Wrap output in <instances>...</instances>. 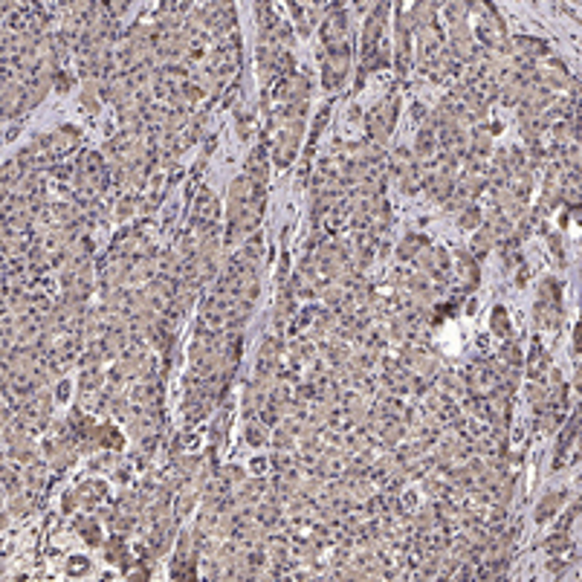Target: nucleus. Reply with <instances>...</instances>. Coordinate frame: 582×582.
Returning <instances> with one entry per match:
<instances>
[{
    "label": "nucleus",
    "instance_id": "obj_1",
    "mask_svg": "<svg viewBox=\"0 0 582 582\" xmlns=\"http://www.w3.org/2000/svg\"><path fill=\"white\" fill-rule=\"evenodd\" d=\"M18 172H20V162H18V160L6 162L4 168H0V183H4V186H12V183L18 180Z\"/></svg>",
    "mask_w": 582,
    "mask_h": 582
}]
</instances>
